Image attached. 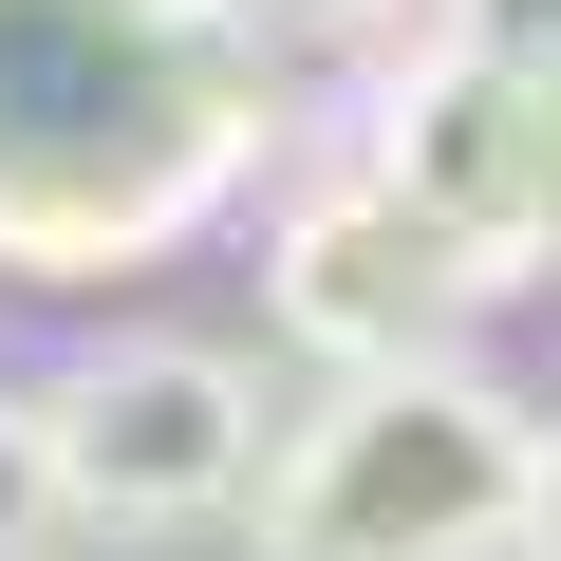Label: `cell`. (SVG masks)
<instances>
[{
  "instance_id": "6da1fadb",
  "label": "cell",
  "mask_w": 561,
  "mask_h": 561,
  "mask_svg": "<svg viewBox=\"0 0 561 561\" xmlns=\"http://www.w3.org/2000/svg\"><path fill=\"white\" fill-rule=\"evenodd\" d=\"M280 150L262 0H0V280H150Z\"/></svg>"
},
{
  "instance_id": "7a4b0ae2",
  "label": "cell",
  "mask_w": 561,
  "mask_h": 561,
  "mask_svg": "<svg viewBox=\"0 0 561 561\" xmlns=\"http://www.w3.org/2000/svg\"><path fill=\"white\" fill-rule=\"evenodd\" d=\"M524 486H542V412L468 337L375 356V375H319V412L262 449L243 561H524Z\"/></svg>"
},
{
  "instance_id": "3957f363",
  "label": "cell",
  "mask_w": 561,
  "mask_h": 561,
  "mask_svg": "<svg viewBox=\"0 0 561 561\" xmlns=\"http://www.w3.org/2000/svg\"><path fill=\"white\" fill-rule=\"evenodd\" d=\"M38 412H57V468H76V524H113V542H206V524H243V486H262V375L225 356V337H94V356H57L38 375Z\"/></svg>"
},
{
  "instance_id": "277c9868",
  "label": "cell",
  "mask_w": 561,
  "mask_h": 561,
  "mask_svg": "<svg viewBox=\"0 0 561 561\" xmlns=\"http://www.w3.org/2000/svg\"><path fill=\"white\" fill-rule=\"evenodd\" d=\"M505 300V262L468 243V225H431L375 150L356 169H319L300 206L262 225V337L300 356V375H375V356H449L468 319Z\"/></svg>"
},
{
  "instance_id": "5b68a950",
  "label": "cell",
  "mask_w": 561,
  "mask_h": 561,
  "mask_svg": "<svg viewBox=\"0 0 561 561\" xmlns=\"http://www.w3.org/2000/svg\"><path fill=\"white\" fill-rule=\"evenodd\" d=\"M431 225H468L505 280L524 262H561V76H505V57H449V38H412L393 76H375V131H356Z\"/></svg>"
},
{
  "instance_id": "8992f818",
  "label": "cell",
  "mask_w": 561,
  "mask_h": 561,
  "mask_svg": "<svg viewBox=\"0 0 561 561\" xmlns=\"http://www.w3.org/2000/svg\"><path fill=\"white\" fill-rule=\"evenodd\" d=\"M76 524V468H57V412L38 393H0V561H38Z\"/></svg>"
},
{
  "instance_id": "52a82bcc",
  "label": "cell",
  "mask_w": 561,
  "mask_h": 561,
  "mask_svg": "<svg viewBox=\"0 0 561 561\" xmlns=\"http://www.w3.org/2000/svg\"><path fill=\"white\" fill-rule=\"evenodd\" d=\"M412 38L505 57V76H561V0H412Z\"/></svg>"
},
{
  "instance_id": "ba28073f",
  "label": "cell",
  "mask_w": 561,
  "mask_h": 561,
  "mask_svg": "<svg viewBox=\"0 0 561 561\" xmlns=\"http://www.w3.org/2000/svg\"><path fill=\"white\" fill-rule=\"evenodd\" d=\"M524 561H561V431H542V486H524Z\"/></svg>"
}]
</instances>
